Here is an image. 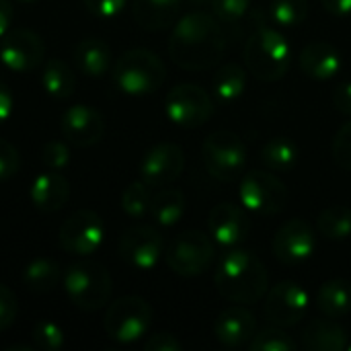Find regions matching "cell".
Here are the masks:
<instances>
[{"mask_svg": "<svg viewBox=\"0 0 351 351\" xmlns=\"http://www.w3.org/2000/svg\"><path fill=\"white\" fill-rule=\"evenodd\" d=\"M226 49L220 21L208 12L181 16L169 39L171 60L185 70H208L220 64Z\"/></svg>", "mask_w": 351, "mask_h": 351, "instance_id": "6da1fadb", "label": "cell"}, {"mask_svg": "<svg viewBox=\"0 0 351 351\" xmlns=\"http://www.w3.org/2000/svg\"><path fill=\"white\" fill-rule=\"evenodd\" d=\"M218 292L237 304H255L267 292V269L257 255L245 249H228L214 274Z\"/></svg>", "mask_w": 351, "mask_h": 351, "instance_id": "7a4b0ae2", "label": "cell"}, {"mask_svg": "<svg viewBox=\"0 0 351 351\" xmlns=\"http://www.w3.org/2000/svg\"><path fill=\"white\" fill-rule=\"evenodd\" d=\"M245 66L261 82L284 78L290 68V45L286 37L267 25H259L245 43Z\"/></svg>", "mask_w": 351, "mask_h": 351, "instance_id": "3957f363", "label": "cell"}, {"mask_svg": "<svg viewBox=\"0 0 351 351\" xmlns=\"http://www.w3.org/2000/svg\"><path fill=\"white\" fill-rule=\"evenodd\" d=\"M167 78L165 62L150 49L136 47L125 51L113 64V80L128 95H150L162 86Z\"/></svg>", "mask_w": 351, "mask_h": 351, "instance_id": "277c9868", "label": "cell"}, {"mask_svg": "<svg viewBox=\"0 0 351 351\" xmlns=\"http://www.w3.org/2000/svg\"><path fill=\"white\" fill-rule=\"evenodd\" d=\"M64 290L68 300L80 311H99L109 302L113 282L101 263H72L64 274Z\"/></svg>", "mask_w": 351, "mask_h": 351, "instance_id": "5b68a950", "label": "cell"}, {"mask_svg": "<svg viewBox=\"0 0 351 351\" xmlns=\"http://www.w3.org/2000/svg\"><path fill=\"white\" fill-rule=\"evenodd\" d=\"M202 158L206 171L222 183L237 181L247 169V148L230 130L212 132L204 142Z\"/></svg>", "mask_w": 351, "mask_h": 351, "instance_id": "8992f818", "label": "cell"}, {"mask_svg": "<svg viewBox=\"0 0 351 351\" xmlns=\"http://www.w3.org/2000/svg\"><path fill=\"white\" fill-rule=\"evenodd\" d=\"M165 257L171 271L183 278H195L210 269L216 257V247L202 230H187L169 245Z\"/></svg>", "mask_w": 351, "mask_h": 351, "instance_id": "52a82bcc", "label": "cell"}, {"mask_svg": "<svg viewBox=\"0 0 351 351\" xmlns=\"http://www.w3.org/2000/svg\"><path fill=\"white\" fill-rule=\"evenodd\" d=\"M288 189L271 171H251L243 177L239 199L245 210L257 216L282 214L288 206Z\"/></svg>", "mask_w": 351, "mask_h": 351, "instance_id": "ba28073f", "label": "cell"}, {"mask_svg": "<svg viewBox=\"0 0 351 351\" xmlns=\"http://www.w3.org/2000/svg\"><path fill=\"white\" fill-rule=\"evenodd\" d=\"M152 323V308L140 296H123L115 300L103 319L105 333L117 343H134L146 335Z\"/></svg>", "mask_w": 351, "mask_h": 351, "instance_id": "9c48e42d", "label": "cell"}, {"mask_svg": "<svg viewBox=\"0 0 351 351\" xmlns=\"http://www.w3.org/2000/svg\"><path fill=\"white\" fill-rule=\"evenodd\" d=\"M167 117L181 128H199L214 115V101L208 90L197 84H177L165 99Z\"/></svg>", "mask_w": 351, "mask_h": 351, "instance_id": "30bf717a", "label": "cell"}, {"mask_svg": "<svg viewBox=\"0 0 351 351\" xmlns=\"http://www.w3.org/2000/svg\"><path fill=\"white\" fill-rule=\"evenodd\" d=\"M105 239V224L99 214L90 210L74 212L60 228V247L70 255L86 257L95 253Z\"/></svg>", "mask_w": 351, "mask_h": 351, "instance_id": "8fae6325", "label": "cell"}, {"mask_svg": "<svg viewBox=\"0 0 351 351\" xmlns=\"http://www.w3.org/2000/svg\"><path fill=\"white\" fill-rule=\"evenodd\" d=\"M308 311V294L296 282H280L265 298L263 315L269 325L288 329L298 325Z\"/></svg>", "mask_w": 351, "mask_h": 351, "instance_id": "7c38bea8", "label": "cell"}, {"mask_svg": "<svg viewBox=\"0 0 351 351\" xmlns=\"http://www.w3.org/2000/svg\"><path fill=\"white\" fill-rule=\"evenodd\" d=\"M45 56L41 37L29 29H12L0 37V62L12 72L35 70Z\"/></svg>", "mask_w": 351, "mask_h": 351, "instance_id": "4fadbf2b", "label": "cell"}, {"mask_svg": "<svg viewBox=\"0 0 351 351\" xmlns=\"http://www.w3.org/2000/svg\"><path fill=\"white\" fill-rule=\"evenodd\" d=\"M185 169V154L181 146L162 142L146 152L140 165V179L152 189L167 187L181 177Z\"/></svg>", "mask_w": 351, "mask_h": 351, "instance_id": "5bb4252c", "label": "cell"}, {"mask_svg": "<svg viewBox=\"0 0 351 351\" xmlns=\"http://www.w3.org/2000/svg\"><path fill=\"white\" fill-rule=\"evenodd\" d=\"M162 237L152 226H132L119 239V255L136 269L150 271L162 257Z\"/></svg>", "mask_w": 351, "mask_h": 351, "instance_id": "9a60e30c", "label": "cell"}, {"mask_svg": "<svg viewBox=\"0 0 351 351\" xmlns=\"http://www.w3.org/2000/svg\"><path fill=\"white\" fill-rule=\"evenodd\" d=\"M271 249L280 263L300 265L311 259L317 249L315 230L304 220H290L276 232Z\"/></svg>", "mask_w": 351, "mask_h": 351, "instance_id": "2e32d148", "label": "cell"}, {"mask_svg": "<svg viewBox=\"0 0 351 351\" xmlns=\"http://www.w3.org/2000/svg\"><path fill=\"white\" fill-rule=\"evenodd\" d=\"M62 134L70 146L90 148L103 138L105 119L90 105H72L62 115Z\"/></svg>", "mask_w": 351, "mask_h": 351, "instance_id": "e0dca14e", "label": "cell"}, {"mask_svg": "<svg viewBox=\"0 0 351 351\" xmlns=\"http://www.w3.org/2000/svg\"><path fill=\"white\" fill-rule=\"evenodd\" d=\"M208 226L212 239L226 249L239 247L249 237V220L243 208L230 202H222L212 208L208 216Z\"/></svg>", "mask_w": 351, "mask_h": 351, "instance_id": "ac0fdd59", "label": "cell"}, {"mask_svg": "<svg viewBox=\"0 0 351 351\" xmlns=\"http://www.w3.org/2000/svg\"><path fill=\"white\" fill-rule=\"evenodd\" d=\"M31 202L39 212L51 214L62 210L70 199V183L60 171H43L39 173L29 189Z\"/></svg>", "mask_w": 351, "mask_h": 351, "instance_id": "d6986e66", "label": "cell"}, {"mask_svg": "<svg viewBox=\"0 0 351 351\" xmlns=\"http://www.w3.org/2000/svg\"><path fill=\"white\" fill-rule=\"evenodd\" d=\"M257 323L255 317L243 306H230L216 319L214 333L218 341L226 348H243L255 337Z\"/></svg>", "mask_w": 351, "mask_h": 351, "instance_id": "ffe728a7", "label": "cell"}, {"mask_svg": "<svg viewBox=\"0 0 351 351\" xmlns=\"http://www.w3.org/2000/svg\"><path fill=\"white\" fill-rule=\"evenodd\" d=\"M298 64L308 78L329 80L341 70V56L339 49L329 41H313L300 51Z\"/></svg>", "mask_w": 351, "mask_h": 351, "instance_id": "44dd1931", "label": "cell"}, {"mask_svg": "<svg viewBox=\"0 0 351 351\" xmlns=\"http://www.w3.org/2000/svg\"><path fill=\"white\" fill-rule=\"evenodd\" d=\"M302 346L311 351H346L350 341L337 319L323 315V319H315L304 327Z\"/></svg>", "mask_w": 351, "mask_h": 351, "instance_id": "7402d4cb", "label": "cell"}, {"mask_svg": "<svg viewBox=\"0 0 351 351\" xmlns=\"http://www.w3.org/2000/svg\"><path fill=\"white\" fill-rule=\"evenodd\" d=\"M183 0H134V21L146 31H162L177 23Z\"/></svg>", "mask_w": 351, "mask_h": 351, "instance_id": "603a6c76", "label": "cell"}, {"mask_svg": "<svg viewBox=\"0 0 351 351\" xmlns=\"http://www.w3.org/2000/svg\"><path fill=\"white\" fill-rule=\"evenodd\" d=\"M74 60L78 70L84 76H93V78L105 76L113 66V56L109 45L97 37H88L80 41L74 49Z\"/></svg>", "mask_w": 351, "mask_h": 351, "instance_id": "cb8c5ba5", "label": "cell"}, {"mask_svg": "<svg viewBox=\"0 0 351 351\" xmlns=\"http://www.w3.org/2000/svg\"><path fill=\"white\" fill-rule=\"evenodd\" d=\"M317 306L325 317H348L351 313V282L341 278L325 282L317 292Z\"/></svg>", "mask_w": 351, "mask_h": 351, "instance_id": "d4e9b609", "label": "cell"}, {"mask_svg": "<svg viewBox=\"0 0 351 351\" xmlns=\"http://www.w3.org/2000/svg\"><path fill=\"white\" fill-rule=\"evenodd\" d=\"M298 160H300V148L292 138L278 136L271 138L261 148V162L271 173H290L296 169Z\"/></svg>", "mask_w": 351, "mask_h": 351, "instance_id": "484cf974", "label": "cell"}, {"mask_svg": "<svg viewBox=\"0 0 351 351\" xmlns=\"http://www.w3.org/2000/svg\"><path fill=\"white\" fill-rule=\"evenodd\" d=\"M212 88L218 101L222 103H234L247 88V70L241 64H224L218 68V72L212 78Z\"/></svg>", "mask_w": 351, "mask_h": 351, "instance_id": "4316f807", "label": "cell"}, {"mask_svg": "<svg viewBox=\"0 0 351 351\" xmlns=\"http://www.w3.org/2000/svg\"><path fill=\"white\" fill-rule=\"evenodd\" d=\"M41 84L53 99H68L76 88V76L64 60L51 58L41 72Z\"/></svg>", "mask_w": 351, "mask_h": 351, "instance_id": "83f0119b", "label": "cell"}, {"mask_svg": "<svg viewBox=\"0 0 351 351\" xmlns=\"http://www.w3.org/2000/svg\"><path fill=\"white\" fill-rule=\"evenodd\" d=\"M60 278H62L60 265L47 257H37L23 269V284L35 294L51 292L58 286Z\"/></svg>", "mask_w": 351, "mask_h": 351, "instance_id": "f1b7e54d", "label": "cell"}, {"mask_svg": "<svg viewBox=\"0 0 351 351\" xmlns=\"http://www.w3.org/2000/svg\"><path fill=\"white\" fill-rule=\"evenodd\" d=\"M187 202L181 189H173V187H165L160 189L154 199H152V208L150 214L156 220V224L160 226H175L183 214H185Z\"/></svg>", "mask_w": 351, "mask_h": 351, "instance_id": "f546056e", "label": "cell"}, {"mask_svg": "<svg viewBox=\"0 0 351 351\" xmlns=\"http://www.w3.org/2000/svg\"><path fill=\"white\" fill-rule=\"evenodd\" d=\"M317 224L327 241H346L351 237V208L329 206L319 214Z\"/></svg>", "mask_w": 351, "mask_h": 351, "instance_id": "4dcf8cb0", "label": "cell"}, {"mask_svg": "<svg viewBox=\"0 0 351 351\" xmlns=\"http://www.w3.org/2000/svg\"><path fill=\"white\" fill-rule=\"evenodd\" d=\"M152 187L146 185L142 179L130 183L123 193H121V210L130 216V218H144L146 214H150L152 208Z\"/></svg>", "mask_w": 351, "mask_h": 351, "instance_id": "1f68e13d", "label": "cell"}, {"mask_svg": "<svg viewBox=\"0 0 351 351\" xmlns=\"http://www.w3.org/2000/svg\"><path fill=\"white\" fill-rule=\"evenodd\" d=\"M269 16L280 27H296L308 16V0H274Z\"/></svg>", "mask_w": 351, "mask_h": 351, "instance_id": "d6a6232c", "label": "cell"}, {"mask_svg": "<svg viewBox=\"0 0 351 351\" xmlns=\"http://www.w3.org/2000/svg\"><path fill=\"white\" fill-rule=\"evenodd\" d=\"M249 350L251 351H294L296 350V341L286 335V331L282 327H269L263 329L261 333H255V337L249 341Z\"/></svg>", "mask_w": 351, "mask_h": 351, "instance_id": "836d02e7", "label": "cell"}, {"mask_svg": "<svg viewBox=\"0 0 351 351\" xmlns=\"http://www.w3.org/2000/svg\"><path fill=\"white\" fill-rule=\"evenodd\" d=\"M33 341L39 350L43 351H58L64 348L66 337H64V329L53 323V321H39L33 327Z\"/></svg>", "mask_w": 351, "mask_h": 351, "instance_id": "e575fe53", "label": "cell"}, {"mask_svg": "<svg viewBox=\"0 0 351 351\" xmlns=\"http://www.w3.org/2000/svg\"><path fill=\"white\" fill-rule=\"evenodd\" d=\"M253 0H212V12L226 25L241 23L251 12Z\"/></svg>", "mask_w": 351, "mask_h": 351, "instance_id": "d590c367", "label": "cell"}, {"mask_svg": "<svg viewBox=\"0 0 351 351\" xmlns=\"http://www.w3.org/2000/svg\"><path fill=\"white\" fill-rule=\"evenodd\" d=\"M333 160L343 169V171H351V121L339 128V132L333 138Z\"/></svg>", "mask_w": 351, "mask_h": 351, "instance_id": "8d00e7d4", "label": "cell"}, {"mask_svg": "<svg viewBox=\"0 0 351 351\" xmlns=\"http://www.w3.org/2000/svg\"><path fill=\"white\" fill-rule=\"evenodd\" d=\"M41 160L47 169L51 171H60L64 169L68 162H70V148H68V142L64 140H51L43 146V152H41Z\"/></svg>", "mask_w": 351, "mask_h": 351, "instance_id": "74e56055", "label": "cell"}, {"mask_svg": "<svg viewBox=\"0 0 351 351\" xmlns=\"http://www.w3.org/2000/svg\"><path fill=\"white\" fill-rule=\"evenodd\" d=\"M19 165H21V158H19L16 148L0 138V181H6L12 175H16Z\"/></svg>", "mask_w": 351, "mask_h": 351, "instance_id": "f35d334b", "label": "cell"}, {"mask_svg": "<svg viewBox=\"0 0 351 351\" xmlns=\"http://www.w3.org/2000/svg\"><path fill=\"white\" fill-rule=\"evenodd\" d=\"M16 319V298L14 294L0 284V331H6Z\"/></svg>", "mask_w": 351, "mask_h": 351, "instance_id": "ab89813d", "label": "cell"}, {"mask_svg": "<svg viewBox=\"0 0 351 351\" xmlns=\"http://www.w3.org/2000/svg\"><path fill=\"white\" fill-rule=\"evenodd\" d=\"M125 2L128 0H84V6L99 19H113L123 10Z\"/></svg>", "mask_w": 351, "mask_h": 351, "instance_id": "60d3db41", "label": "cell"}, {"mask_svg": "<svg viewBox=\"0 0 351 351\" xmlns=\"http://www.w3.org/2000/svg\"><path fill=\"white\" fill-rule=\"evenodd\" d=\"M144 350L146 351H181L183 346L181 341L171 335V333H156L152 335L146 343H144Z\"/></svg>", "mask_w": 351, "mask_h": 351, "instance_id": "b9f144b4", "label": "cell"}, {"mask_svg": "<svg viewBox=\"0 0 351 351\" xmlns=\"http://www.w3.org/2000/svg\"><path fill=\"white\" fill-rule=\"evenodd\" d=\"M333 105L341 115L351 117V82H343L333 93Z\"/></svg>", "mask_w": 351, "mask_h": 351, "instance_id": "7bdbcfd3", "label": "cell"}, {"mask_svg": "<svg viewBox=\"0 0 351 351\" xmlns=\"http://www.w3.org/2000/svg\"><path fill=\"white\" fill-rule=\"evenodd\" d=\"M12 109H14L12 93L4 82H0V123H4L12 115Z\"/></svg>", "mask_w": 351, "mask_h": 351, "instance_id": "ee69618b", "label": "cell"}, {"mask_svg": "<svg viewBox=\"0 0 351 351\" xmlns=\"http://www.w3.org/2000/svg\"><path fill=\"white\" fill-rule=\"evenodd\" d=\"M325 10L335 16H348L351 14V0H321Z\"/></svg>", "mask_w": 351, "mask_h": 351, "instance_id": "f6af8a7d", "label": "cell"}, {"mask_svg": "<svg viewBox=\"0 0 351 351\" xmlns=\"http://www.w3.org/2000/svg\"><path fill=\"white\" fill-rule=\"evenodd\" d=\"M12 14H14V10H12L10 0H0V37L10 31Z\"/></svg>", "mask_w": 351, "mask_h": 351, "instance_id": "bcb514c9", "label": "cell"}, {"mask_svg": "<svg viewBox=\"0 0 351 351\" xmlns=\"http://www.w3.org/2000/svg\"><path fill=\"white\" fill-rule=\"evenodd\" d=\"M185 2H191V4H202L204 0H185Z\"/></svg>", "mask_w": 351, "mask_h": 351, "instance_id": "7dc6e473", "label": "cell"}, {"mask_svg": "<svg viewBox=\"0 0 351 351\" xmlns=\"http://www.w3.org/2000/svg\"><path fill=\"white\" fill-rule=\"evenodd\" d=\"M19 2H35V0H19Z\"/></svg>", "mask_w": 351, "mask_h": 351, "instance_id": "c3c4849f", "label": "cell"}, {"mask_svg": "<svg viewBox=\"0 0 351 351\" xmlns=\"http://www.w3.org/2000/svg\"><path fill=\"white\" fill-rule=\"evenodd\" d=\"M348 350H350V351H351V343H350V346H348Z\"/></svg>", "mask_w": 351, "mask_h": 351, "instance_id": "681fc988", "label": "cell"}]
</instances>
